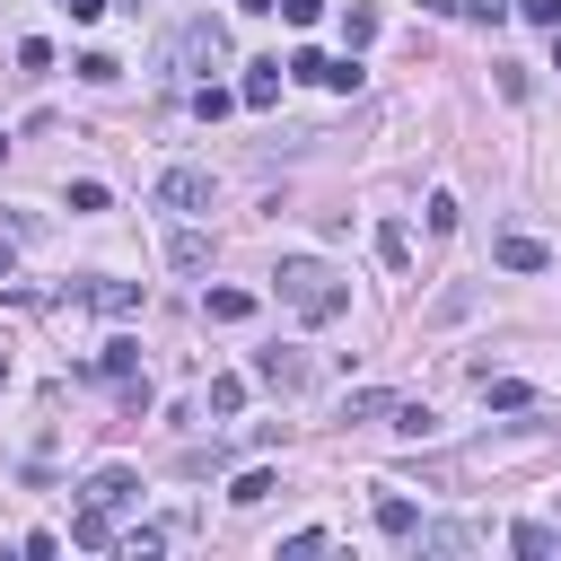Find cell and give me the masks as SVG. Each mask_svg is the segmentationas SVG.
I'll return each instance as SVG.
<instances>
[{
  "label": "cell",
  "mask_w": 561,
  "mask_h": 561,
  "mask_svg": "<svg viewBox=\"0 0 561 561\" xmlns=\"http://www.w3.org/2000/svg\"><path fill=\"white\" fill-rule=\"evenodd\" d=\"M272 298H280L298 324H333V316L351 307L342 272H333V263H316V254H280V263H272Z\"/></svg>",
  "instance_id": "obj_1"
},
{
  "label": "cell",
  "mask_w": 561,
  "mask_h": 561,
  "mask_svg": "<svg viewBox=\"0 0 561 561\" xmlns=\"http://www.w3.org/2000/svg\"><path fill=\"white\" fill-rule=\"evenodd\" d=\"M219 61H228V35H219L210 18L175 26V44H167V70H175V79H193V70H219Z\"/></svg>",
  "instance_id": "obj_2"
},
{
  "label": "cell",
  "mask_w": 561,
  "mask_h": 561,
  "mask_svg": "<svg viewBox=\"0 0 561 561\" xmlns=\"http://www.w3.org/2000/svg\"><path fill=\"white\" fill-rule=\"evenodd\" d=\"M210 202H219L210 167H167V175H158V210H184V219H202Z\"/></svg>",
  "instance_id": "obj_3"
},
{
  "label": "cell",
  "mask_w": 561,
  "mask_h": 561,
  "mask_svg": "<svg viewBox=\"0 0 561 561\" xmlns=\"http://www.w3.org/2000/svg\"><path fill=\"white\" fill-rule=\"evenodd\" d=\"M254 377L289 403V394H307V351H289V342H272V351H254Z\"/></svg>",
  "instance_id": "obj_4"
},
{
  "label": "cell",
  "mask_w": 561,
  "mask_h": 561,
  "mask_svg": "<svg viewBox=\"0 0 561 561\" xmlns=\"http://www.w3.org/2000/svg\"><path fill=\"white\" fill-rule=\"evenodd\" d=\"M289 70H298V79H316V88H359V61H351V53L333 61V53H316V44H298V53H289Z\"/></svg>",
  "instance_id": "obj_5"
},
{
  "label": "cell",
  "mask_w": 561,
  "mask_h": 561,
  "mask_svg": "<svg viewBox=\"0 0 561 561\" xmlns=\"http://www.w3.org/2000/svg\"><path fill=\"white\" fill-rule=\"evenodd\" d=\"M508 543H517V561H561V517H517Z\"/></svg>",
  "instance_id": "obj_6"
},
{
  "label": "cell",
  "mask_w": 561,
  "mask_h": 561,
  "mask_svg": "<svg viewBox=\"0 0 561 561\" xmlns=\"http://www.w3.org/2000/svg\"><path fill=\"white\" fill-rule=\"evenodd\" d=\"M280 79H289L280 61H245V79H237V105H254V114H272V105H280Z\"/></svg>",
  "instance_id": "obj_7"
},
{
  "label": "cell",
  "mask_w": 561,
  "mask_h": 561,
  "mask_svg": "<svg viewBox=\"0 0 561 561\" xmlns=\"http://www.w3.org/2000/svg\"><path fill=\"white\" fill-rule=\"evenodd\" d=\"M79 500H96V508H123V500H140V473L131 465H105V473H88V491Z\"/></svg>",
  "instance_id": "obj_8"
},
{
  "label": "cell",
  "mask_w": 561,
  "mask_h": 561,
  "mask_svg": "<svg viewBox=\"0 0 561 561\" xmlns=\"http://www.w3.org/2000/svg\"><path fill=\"white\" fill-rule=\"evenodd\" d=\"M167 263L175 272H210V237L202 228H167Z\"/></svg>",
  "instance_id": "obj_9"
},
{
  "label": "cell",
  "mask_w": 561,
  "mask_h": 561,
  "mask_svg": "<svg viewBox=\"0 0 561 561\" xmlns=\"http://www.w3.org/2000/svg\"><path fill=\"white\" fill-rule=\"evenodd\" d=\"M70 543H88V552H105V543H114V508H96V500H79V517H70Z\"/></svg>",
  "instance_id": "obj_10"
},
{
  "label": "cell",
  "mask_w": 561,
  "mask_h": 561,
  "mask_svg": "<svg viewBox=\"0 0 561 561\" xmlns=\"http://www.w3.org/2000/svg\"><path fill=\"white\" fill-rule=\"evenodd\" d=\"M500 263H508V272H543V263H552V245H543V237H517V228H508V237H500Z\"/></svg>",
  "instance_id": "obj_11"
},
{
  "label": "cell",
  "mask_w": 561,
  "mask_h": 561,
  "mask_svg": "<svg viewBox=\"0 0 561 561\" xmlns=\"http://www.w3.org/2000/svg\"><path fill=\"white\" fill-rule=\"evenodd\" d=\"M202 316H210V324H245V316H254V289H210Z\"/></svg>",
  "instance_id": "obj_12"
},
{
  "label": "cell",
  "mask_w": 561,
  "mask_h": 561,
  "mask_svg": "<svg viewBox=\"0 0 561 561\" xmlns=\"http://www.w3.org/2000/svg\"><path fill=\"white\" fill-rule=\"evenodd\" d=\"M482 394H491V412H526V403H535L526 377H491V368H482Z\"/></svg>",
  "instance_id": "obj_13"
},
{
  "label": "cell",
  "mask_w": 561,
  "mask_h": 561,
  "mask_svg": "<svg viewBox=\"0 0 561 561\" xmlns=\"http://www.w3.org/2000/svg\"><path fill=\"white\" fill-rule=\"evenodd\" d=\"M377 526H386L394 543H412V526H421V508H412L403 491H386V500H377Z\"/></svg>",
  "instance_id": "obj_14"
},
{
  "label": "cell",
  "mask_w": 561,
  "mask_h": 561,
  "mask_svg": "<svg viewBox=\"0 0 561 561\" xmlns=\"http://www.w3.org/2000/svg\"><path fill=\"white\" fill-rule=\"evenodd\" d=\"M412 543H421V552H473V526H430V517H421Z\"/></svg>",
  "instance_id": "obj_15"
},
{
  "label": "cell",
  "mask_w": 561,
  "mask_h": 561,
  "mask_svg": "<svg viewBox=\"0 0 561 561\" xmlns=\"http://www.w3.org/2000/svg\"><path fill=\"white\" fill-rule=\"evenodd\" d=\"M377 263H386V272H412V237H403V219L377 228Z\"/></svg>",
  "instance_id": "obj_16"
},
{
  "label": "cell",
  "mask_w": 561,
  "mask_h": 561,
  "mask_svg": "<svg viewBox=\"0 0 561 561\" xmlns=\"http://www.w3.org/2000/svg\"><path fill=\"white\" fill-rule=\"evenodd\" d=\"M88 307H105V316H131V307H140V280H96V289H88Z\"/></svg>",
  "instance_id": "obj_17"
},
{
  "label": "cell",
  "mask_w": 561,
  "mask_h": 561,
  "mask_svg": "<svg viewBox=\"0 0 561 561\" xmlns=\"http://www.w3.org/2000/svg\"><path fill=\"white\" fill-rule=\"evenodd\" d=\"M386 430H403V438H430V430H438V412H430V403H386Z\"/></svg>",
  "instance_id": "obj_18"
},
{
  "label": "cell",
  "mask_w": 561,
  "mask_h": 561,
  "mask_svg": "<svg viewBox=\"0 0 561 561\" xmlns=\"http://www.w3.org/2000/svg\"><path fill=\"white\" fill-rule=\"evenodd\" d=\"M342 44H351V53H359V44H377V9H368V0H351V9H342Z\"/></svg>",
  "instance_id": "obj_19"
},
{
  "label": "cell",
  "mask_w": 561,
  "mask_h": 561,
  "mask_svg": "<svg viewBox=\"0 0 561 561\" xmlns=\"http://www.w3.org/2000/svg\"><path fill=\"white\" fill-rule=\"evenodd\" d=\"M158 543H167V526H131V535H114L123 561H158Z\"/></svg>",
  "instance_id": "obj_20"
},
{
  "label": "cell",
  "mask_w": 561,
  "mask_h": 561,
  "mask_svg": "<svg viewBox=\"0 0 561 561\" xmlns=\"http://www.w3.org/2000/svg\"><path fill=\"white\" fill-rule=\"evenodd\" d=\"M131 368H140V342H105L96 351V377H131Z\"/></svg>",
  "instance_id": "obj_21"
},
{
  "label": "cell",
  "mask_w": 561,
  "mask_h": 561,
  "mask_svg": "<svg viewBox=\"0 0 561 561\" xmlns=\"http://www.w3.org/2000/svg\"><path fill=\"white\" fill-rule=\"evenodd\" d=\"M272 491H280V482H272V473H263V465H254V473H237V482H228V500H237V508H254V500H272Z\"/></svg>",
  "instance_id": "obj_22"
},
{
  "label": "cell",
  "mask_w": 561,
  "mask_h": 561,
  "mask_svg": "<svg viewBox=\"0 0 561 561\" xmlns=\"http://www.w3.org/2000/svg\"><path fill=\"white\" fill-rule=\"evenodd\" d=\"M210 412H219V421L245 412V377H210Z\"/></svg>",
  "instance_id": "obj_23"
},
{
  "label": "cell",
  "mask_w": 561,
  "mask_h": 561,
  "mask_svg": "<svg viewBox=\"0 0 561 561\" xmlns=\"http://www.w3.org/2000/svg\"><path fill=\"white\" fill-rule=\"evenodd\" d=\"M386 403H394V394H377V386H368V394H342V421H386Z\"/></svg>",
  "instance_id": "obj_24"
},
{
  "label": "cell",
  "mask_w": 561,
  "mask_h": 561,
  "mask_svg": "<svg viewBox=\"0 0 561 561\" xmlns=\"http://www.w3.org/2000/svg\"><path fill=\"white\" fill-rule=\"evenodd\" d=\"M228 105H237V96H228V88H210V79H202V88H193V114H202V123H219V114H228Z\"/></svg>",
  "instance_id": "obj_25"
},
{
  "label": "cell",
  "mask_w": 561,
  "mask_h": 561,
  "mask_svg": "<svg viewBox=\"0 0 561 561\" xmlns=\"http://www.w3.org/2000/svg\"><path fill=\"white\" fill-rule=\"evenodd\" d=\"M79 79H88V88H105V79H123V61H114V53H88V61H79Z\"/></svg>",
  "instance_id": "obj_26"
},
{
  "label": "cell",
  "mask_w": 561,
  "mask_h": 561,
  "mask_svg": "<svg viewBox=\"0 0 561 561\" xmlns=\"http://www.w3.org/2000/svg\"><path fill=\"white\" fill-rule=\"evenodd\" d=\"M280 18H289V26H316V18H324V0H280Z\"/></svg>",
  "instance_id": "obj_27"
},
{
  "label": "cell",
  "mask_w": 561,
  "mask_h": 561,
  "mask_svg": "<svg viewBox=\"0 0 561 561\" xmlns=\"http://www.w3.org/2000/svg\"><path fill=\"white\" fill-rule=\"evenodd\" d=\"M517 9H526L535 26H561V0H517Z\"/></svg>",
  "instance_id": "obj_28"
},
{
  "label": "cell",
  "mask_w": 561,
  "mask_h": 561,
  "mask_svg": "<svg viewBox=\"0 0 561 561\" xmlns=\"http://www.w3.org/2000/svg\"><path fill=\"white\" fill-rule=\"evenodd\" d=\"M61 9H70L79 26H88V18H105V0H61Z\"/></svg>",
  "instance_id": "obj_29"
},
{
  "label": "cell",
  "mask_w": 561,
  "mask_h": 561,
  "mask_svg": "<svg viewBox=\"0 0 561 561\" xmlns=\"http://www.w3.org/2000/svg\"><path fill=\"white\" fill-rule=\"evenodd\" d=\"M237 9H245V18H263V9H280V0H237Z\"/></svg>",
  "instance_id": "obj_30"
},
{
  "label": "cell",
  "mask_w": 561,
  "mask_h": 561,
  "mask_svg": "<svg viewBox=\"0 0 561 561\" xmlns=\"http://www.w3.org/2000/svg\"><path fill=\"white\" fill-rule=\"evenodd\" d=\"M552 70H561V44H552Z\"/></svg>",
  "instance_id": "obj_31"
},
{
  "label": "cell",
  "mask_w": 561,
  "mask_h": 561,
  "mask_svg": "<svg viewBox=\"0 0 561 561\" xmlns=\"http://www.w3.org/2000/svg\"><path fill=\"white\" fill-rule=\"evenodd\" d=\"M0 280H9V254H0Z\"/></svg>",
  "instance_id": "obj_32"
},
{
  "label": "cell",
  "mask_w": 561,
  "mask_h": 561,
  "mask_svg": "<svg viewBox=\"0 0 561 561\" xmlns=\"http://www.w3.org/2000/svg\"><path fill=\"white\" fill-rule=\"evenodd\" d=\"M0 149H9V140H0Z\"/></svg>",
  "instance_id": "obj_33"
}]
</instances>
